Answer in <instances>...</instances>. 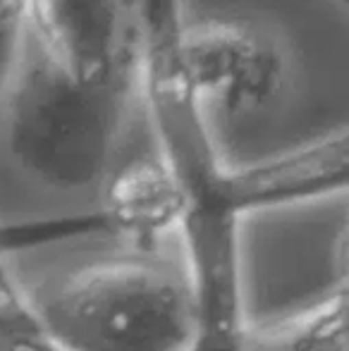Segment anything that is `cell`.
Here are the masks:
<instances>
[{
    "label": "cell",
    "instance_id": "cell-7",
    "mask_svg": "<svg viewBox=\"0 0 349 351\" xmlns=\"http://www.w3.org/2000/svg\"><path fill=\"white\" fill-rule=\"evenodd\" d=\"M0 351H58L51 342L34 296L24 289L0 239Z\"/></svg>",
    "mask_w": 349,
    "mask_h": 351
},
{
    "label": "cell",
    "instance_id": "cell-9",
    "mask_svg": "<svg viewBox=\"0 0 349 351\" xmlns=\"http://www.w3.org/2000/svg\"><path fill=\"white\" fill-rule=\"evenodd\" d=\"M340 3H342V5H347V0H340Z\"/></svg>",
    "mask_w": 349,
    "mask_h": 351
},
{
    "label": "cell",
    "instance_id": "cell-5",
    "mask_svg": "<svg viewBox=\"0 0 349 351\" xmlns=\"http://www.w3.org/2000/svg\"><path fill=\"white\" fill-rule=\"evenodd\" d=\"M98 215L108 234L125 237L136 251H156L165 234H175L180 194L160 158H134L110 172Z\"/></svg>",
    "mask_w": 349,
    "mask_h": 351
},
{
    "label": "cell",
    "instance_id": "cell-4",
    "mask_svg": "<svg viewBox=\"0 0 349 351\" xmlns=\"http://www.w3.org/2000/svg\"><path fill=\"white\" fill-rule=\"evenodd\" d=\"M184 60L201 103L228 112L263 108L282 86L278 43L249 19H201L184 27Z\"/></svg>",
    "mask_w": 349,
    "mask_h": 351
},
{
    "label": "cell",
    "instance_id": "cell-3",
    "mask_svg": "<svg viewBox=\"0 0 349 351\" xmlns=\"http://www.w3.org/2000/svg\"><path fill=\"white\" fill-rule=\"evenodd\" d=\"M184 27L182 0H132L134 74L180 206L213 191L228 170L186 70Z\"/></svg>",
    "mask_w": 349,
    "mask_h": 351
},
{
    "label": "cell",
    "instance_id": "cell-6",
    "mask_svg": "<svg viewBox=\"0 0 349 351\" xmlns=\"http://www.w3.org/2000/svg\"><path fill=\"white\" fill-rule=\"evenodd\" d=\"M347 285L270 323H249L242 351H349Z\"/></svg>",
    "mask_w": 349,
    "mask_h": 351
},
{
    "label": "cell",
    "instance_id": "cell-2",
    "mask_svg": "<svg viewBox=\"0 0 349 351\" xmlns=\"http://www.w3.org/2000/svg\"><path fill=\"white\" fill-rule=\"evenodd\" d=\"M58 351H191L196 308L184 265L134 251L34 296Z\"/></svg>",
    "mask_w": 349,
    "mask_h": 351
},
{
    "label": "cell",
    "instance_id": "cell-8",
    "mask_svg": "<svg viewBox=\"0 0 349 351\" xmlns=\"http://www.w3.org/2000/svg\"><path fill=\"white\" fill-rule=\"evenodd\" d=\"M24 12H27V0H0V112L22 46Z\"/></svg>",
    "mask_w": 349,
    "mask_h": 351
},
{
    "label": "cell",
    "instance_id": "cell-1",
    "mask_svg": "<svg viewBox=\"0 0 349 351\" xmlns=\"http://www.w3.org/2000/svg\"><path fill=\"white\" fill-rule=\"evenodd\" d=\"M134 82L132 0H27L3 106L12 158L51 189L106 180Z\"/></svg>",
    "mask_w": 349,
    "mask_h": 351
}]
</instances>
